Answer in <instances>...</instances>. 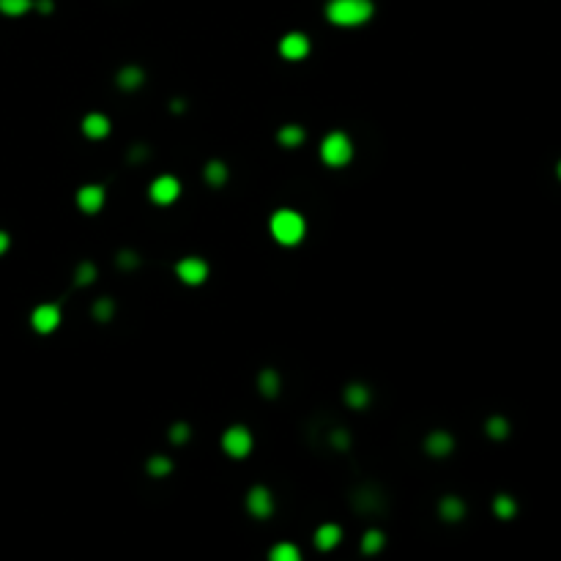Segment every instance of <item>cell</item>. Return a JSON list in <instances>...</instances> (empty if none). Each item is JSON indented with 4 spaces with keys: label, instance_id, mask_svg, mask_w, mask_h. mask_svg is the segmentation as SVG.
<instances>
[{
    "label": "cell",
    "instance_id": "obj_1",
    "mask_svg": "<svg viewBox=\"0 0 561 561\" xmlns=\"http://www.w3.org/2000/svg\"><path fill=\"white\" fill-rule=\"evenodd\" d=\"M326 17H329V22H334L340 28H356L372 17V3L370 0H332L326 6Z\"/></svg>",
    "mask_w": 561,
    "mask_h": 561
},
{
    "label": "cell",
    "instance_id": "obj_2",
    "mask_svg": "<svg viewBox=\"0 0 561 561\" xmlns=\"http://www.w3.org/2000/svg\"><path fill=\"white\" fill-rule=\"evenodd\" d=\"M304 233H307V222H304V216H301L298 211H293V209L274 211V216H272V236L280 241L282 247H296V244H301Z\"/></svg>",
    "mask_w": 561,
    "mask_h": 561
},
{
    "label": "cell",
    "instance_id": "obj_3",
    "mask_svg": "<svg viewBox=\"0 0 561 561\" xmlns=\"http://www.w3.org/2000/svg\"><path fill=\"white\" fill-rule=\"evenodd\" d=\"M321 156H323V162H326L329 167H343V164H348L353 156L351 137L343 135V132H332V135L323 140V145H321Z\"/></svg>",
    "mask_w": 561,
    "mask_h": 561
},
{
    "label": "cell",
    "instance_id": "obj_4",
    "mask_svg": "<svg viewBox=\"0 0 561 561\" xmlns=\"http://www.w3.org/2000/svg\"><path fill=\"white\" fill-rule=\"evenodd\" d=\"M222 449L230 455V457H247L249 449H252V432L241 424L230 427L225 435H222Z\"/></svg>",
    "mask_w": 561,
    "mask_h": 561
},
{
    "label": "cell",
    "instance_id": "obj_5",
    "mask_svg": "<svg viewBox=\"0 0 561 561\" xmlns=\"http://www.w3.org/2000/svg\"><path fill=\"white\" fill-rule=\"evenodd\" d=\"M148 195H151V200H153L156 206H170V203L178 200L181 184H178V178H173V175H159V178L151 184Z\"/></svg>",
    "mask_w": 561,
    "mask_h": 561
},
{
    "label": "cell",
    "instance_id": "obj_6",
    "mask_svg": "<svg viewBox=\"0 0 561 561\" xmlns=\"http://www.w3.org/2000/svg\"><path fill=\"white\" fill-rule=\"evenodd\" d=\"M175 274L184 285H203L209 280V263L203 258H184L175 266Z\"/></svg>",
    "mask_w": 561,
    "mask_h": 561
},
{
    "label": "cell",
    "instance_id": "obj_7",
    "mask_svg": "<svg viewBox=\"0 0 561 561\" xmlns=\"http://www.w3.org/2000/svg\"><path fill=\"white\" fill-rule=\"evenodd\" d=\"M30 326H33L39 334L55 332V329L61 326V310H58L55 304H41V307H36L33 315H30Z\"/></svg>",
    "mask_w": 561,
    "mask_h": 561
},
{
    "label": "cell",
    "instance_id": "obj_8",
    "mask_svg": "<svg viewBox=\"0 0 561 561\" xmlns=\"http://www.w3.org/2000/svg\"><path fill=\"white\" fill-rule=\"evenodd\" d=\"M247 509H249V515L252 517H269L272 512H274V498H272V493L266 491V488H252L249 491V495H247Z\"/></svg>",
    "mask_w": 561,
    "mask_h": 561
},
{
    "label": "cell",
    "instance_id": "obj_9",
    "mask_svg": "<svg viewBox=\"0 0 561 561\" xmlns=\"http://www.w3.org/2000/svg\"><path fill=\"white\" fill-rule=\"evenodd\" d=\"M280 53L287 61H301L310 55V39L304 33H287L280 41Z\"/></svg>",
    "mask_w": 561,
    "mask_h": 561
},
{
    "label": "cell",
    "instance_id": "obj_10",
    "mask_svg": "<svg viewBox=\"0 0 561 561\" xmlns=\"http://www.w3.org/2000/svg\"><path fill=\"white\" fill-rule=\"evenodd\" d=\"M77 206L85 211V213H96V211L104 206V189L96 187V184L79 187V192H77Z\"/></svg>",
    "mask_w": 561,
    "mask_h": 561
},
{
    "label": "cell",
    "instance_id": "obj_11",
    "mask_svg": "<svg viewBox=\"0 0 561 561\" xmlns=\"http://www.w3.org/2000/svg\"><path fill=\"white\" fill-rule=\"evenodd\" d=\"M82 132L91 137V140H102L110 135V118L102 115V113H91L82 118Z\"/></svg>",
    "mask_w": 561,
    "mask_h": 561
},
{
    "label": "cell",
    "instance_id": "obj_12",
    "mask_svg": "<svg viewBox=\"0 0 561 561\" xmlns=\"http://www.w3.org/2000/svg\"><path fill=\"white\" fill-rule=\"evenodd\" d=\"M424 449H427L432 457H446V455L455 449V441H452V435H449V432L435 430V432H430V435H427Z\"/></svg>",
    "mask_w": 561,
    "mask_h": 561
},
{
    "label": "cell",
    "instance_id": "obj_13",
    "mask_svg": "<svg viewBox=\"0 0 561 561\" xmlns=\"http://www.w3.org/2000/svg\"><path fill=\"white\" fill-rule=\"evenodd\" d=\"M340 540H343V529L334 526V523H323V526L315 531V548H318V551H332V548L340 545Z\"/></svg>",
    "mask_w": 561,
    "mask_h": 561
},
{
    "label": "cell",
    "instance_id": "obj_14",
    "mask_svg": "<svg viewBox=\"0 0 561 561\" xmlns=\"http://www.w3.org/2000/svg\"><path fill=\"white\" fill-rule=\"evenodd\" d=\"M438 512H441V517H444V520L457 523V520H463V515H466V504H463L457 495H446V498H441Z\"/></svg>",
    "mask_w": 561,
    "mask_h": 561
},
{
    "label": "cell",
    "instance_id": "obj_15",
    "mask_svg": "<svg viewBox=\"0 0 561 561\" xmlns=\"http://www.w3.org/2000/svg\"><path fill=\"white\" fill-rule=\"evenodd\" d=\"M383 545H386V537H383V531H378V529H370V531L361 537V553H367V556L381 553Z\"/></svg>",
    "mask_w": 561,
    "mask_h": 561
},
{
    "label": "cell",
    "instance_id": "obj_16",
    "mask_svg": "<svg viewBox=\"0 0 561 561\" xmlns=\"http://www.w3.org/2000/svg\"><path fill=\"white\" fill-rule=\"evenodd\" d=\"M258 386H260V392H263L266 397H274V394H280V375H277L272 367H266V370L260 372V378H258Z\"/></svg>",
    "mask_w": 561,
    "mask_h": 561
},
{
    "label": "cell",
    "instance_id": "obj_17",
    "mask_svg": "<svg viewBox=\"0 0 561 561\" xmlns=\"http://www.w3.org/2000/svg\"><path fill=\"white\" fill-rule=\"evenodd\" d=\"M345 403H348L351 408H364V406L370 403V389L361 386V383H351V386L345 389Z\"/></svg>",
    "mask_w": 561,
    "mask_h": 561
},
{
    "label": "cell",
    "instance_id": "obj_18",
    "mask_svg": "<svg viewBox=\"0 0 561 561\" xmlns=\"http://www.w3.org/2000/svg\"><path fill=\"white\" fill-rule=\"evenodd\" d=\"M269 561H301V553H298V548L293 542H280V545L272 548Z\"/></svg>",
    "mask_w": 561,
    "mask_h": 561
},
{
    "label": "cell",
    "instance_id": "obj_19",
    "mask_svg": "<svg viewBox=\"0 0 561 561\" xmlns=\"http://www.w3.org/2000/svg\"><path fill=\"white\" fill-rule=\"evenodd\" d=\"M277 140H280L285 148H296V145H301V142H304V129H301V126H296V124L282 126L280 135H277Z\"/></svg>",
    "mask_w": 561,
    "mask_h": 561
},
{
    "label": "cell",
    "instance_id": "obj_20",
    "mask_svg": "<svg viewBox=\"0 0 561 561\" xmlns=\"http://www.w3.org/2000/svg\"><path fill=\"white\" fill-rule=\"evenodd\" d=\"M493 512H495L501 520H509V517H515L517 504H515V498H509V495H495V501H493Z\"/></svg>",
    "mask_w": 561,
    "mask_h": 561
},
{
    "label": "cell",
    "instance_id": "obj_21",
    "mask_svg": "<svg viewBox=\"0 0 561 561\" xmlns=\"http://www.w3.org/2000/svg\"><path fill=\"white\" fill-rule=\"evenodd\" d=\"M142 79H145V74H142L140 69H135V66H129V69H124L121 74H118V85H121V88H126V91L140 88Z\"/></svg>",
    "mask_w": 561,
    "mask_h": 561
},
{
    "label": "cell",
    "instance_id": "obj_22",
    "mask_svg": "<svg viewBox=\"0 0 561 561\" xmlns=\"http://www.w3.org/2000/svg\"><path fill=\"white\" fill-rule=\"evenodd\" d=\"M170 471H173V460H170V457L153 455V457L148 460V474H151V477H167Z\"/></svg>",
    "mask_w": 561,
    "mask_h": 561
},
{
    "label": "cell",
    "instance_id": "obj_23",
    "mask_svg": "<svg viewBox=\"0 0 561 561\" xmlns=\"http://www.w3.org/2000/svg\"><path fill=\"white\" fill-rule=\"evenodd\" d=\"M206 181L211 187H222L227 181V167L222 162H209L206 164Z\"/></svg>",
    "mask_w": 561,
    "mask_h": 561
},
{
    "label": "cell",
    "instance_id": "obj_24",
    "mask_svg": "<svg viewBox=\"0 0 561 561\" xmlns=\"http://www.w3.org/2000/svg\"><path fill=\"white\" fill-rule=\"evenodd\" d=\"M30 0H0V11L8 17H22L25 11H30Z\"/></svg>",
    "mask_w": 561,
    "mask_h": 561
},
{
    "label": "cell",
    "instance_id": "obj_25",
    "mask_svg": "<svg viewBox=\"0 0 561 561\" xmlns=\"http://www.w3.org/2000/svg\"><path fill=\"white\" fill-rule=\"evenodd\" d=\"M506 432H509V424H506V419L493 417V419L488 421V435H491V438H506Z\"/></svg>",
    "mask_w": 561,
    "mask_h": 561
},
{
    "label": "cell",
    "instance_id": "obj_26",
    "mask_svg": "<svg viewBox=\"0 0 561 561\" xmlns=\"http://www.w3.org/2000/svg\"><path fill=\"white\" fill-rule=\"evenodd\" d=\"M93 315H96V321H110L113 318V301L110 298H99L96 301V307H93Z\"/></svg>",
    "mask_w": 561,
    "mask_h": 561
},
{
    "label": "cell",
    "instance_id": "obj_27",
    "mask_svg": "<svg viewBox=\"0 0 561 561\" xmlns=\"http://www.w3.org/2000/svg\"><path fill=\"white\" fill-rule=\"evenodd\" d=\"M187 438H189V424L178 421V424L170 427V441H173V444H184Z\"/></svg>",
    "mask_w": 561,
    "mask_h": 561
},
{
    "label": "cell",
    "instance_id": "obj_28",
    "mask_svg": "<svg viewBox=\"0 0 561 561\" xmlns=\"http://www.w3.org/2000/svg\"><path fill=\"white\" fill-rule=\"evenodd\" d=\"M93 280H96V269H93V263L85 260V263L77 269V282H79V285H88V282H93Z\"/></svg>",
    "mask_w": 561,
    "mask_h": 561
},
{
    "label": "cell",
    "instance_id": "obj_29",
    "mask_svg": "<svg viewBox=\"0 0 561 561\" xmlns=\"http://www.w3.org/2000/svg\"><path fill=\"white\" fill-rule=\"evenodd\" d=\"M121 266H135L137 263V258L132 255V252H121V260H118Z\"/></svg>",
    "mask_w": 561,
    "mask_h": 561
},
{
    "label": "cell",
    "instance_id": "obj_30",
    "mask_svg": "<svg viewBox=\"0 0 561 561\" xmlns=\"http://www.w3.org/2000/svg\"><path fill=\"white\" fill-rule=\"evenodd\" d=\"M334 444L337 446H348V435H343V430H337L334 432Z\"/></svg>",
    "mask_w": 561,
    "mask_h": 561
},
{
    "label": "cell",
    "instance_id": "obj_31",
    "mask_svg": "<svg viewBox=\"0 0 561 561\" xmlns=\"http://www.w3.org/2000/svg\"><path fill=\"white\" fill-rule=\"evenodd\" d=\"M6 249H8V233H3V230H0V255H3Z\"/></svg>",
    "mask_w": 561,
    "mask_h": 561
},
{
    "label": "cell",
    "instance_id": "obj_32",
    "mask_svg": "<svg viewBox=\"0 0 561 561\" xmlns=\"http://www.w3.org/2000/svg\"><path fill=\"white\" fill-rule=\"evenodd\" d=\"M559 178H561V162H559Z\"/></svg>",
    "mask_w": 561,
    "mask_h": 561
}]
</instances>
